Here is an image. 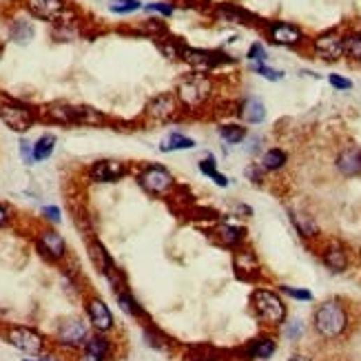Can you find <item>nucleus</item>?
I'll use <instances>...</instances> for the list:
<instances>
[{"instance_id": "26", "label": "nucleus", "mask_w": 361, "mask_h": 361, "mask_svg": "<svg viewBox=\"0 0 361 361\" xmlns=\"http://www.w3.org/2000/svg\"><path fill=\"white\" fill-rule=\"evenodd\" d=\"M200 173L202 175H206L209 179H213V182L217 184V186H222V189H226L228 184H230V179L226 177V175H222L220 171H217V162H215V158L213 156H204L202 160H200Z\"/></svg>"}, {"instance_id": "4", "label": "nucleus", "mask_w": 361, "mask_h": 361, "mask_svg": "<svg viewBox=\"0 0 361 361\" xmlns=\"http://www.w3.org/2000/svg\"><path fill=\"white\" fill-rule=\"evenodd\" d=\"M138 184L153 198H166L175 189V177L164 164L151 162L138 171Z\"/></svg>"}, {"instance_id": "30", "label": "nucleus", "mask_w": 361, "mask_h": 361, "mask_svg": "<svg viewBox=\"0 0 361 361\" xmlns=\"http://www.w3.org/2000/svg\"><path fill=\"white\" fill-rule=\"evenodd\" d=\"M115 300H118V306L122 308L124 313L133 315V317H142V315H145L142 306L133 300V295L128 293L126 288H118V290H115Z\"/></svg>"}, {"instance_id": "18", "label": "nucleus", "mask_w": 361, "mask_h": 361, "mask_svg": "<svg viewBox=\"0 0 361 361\" xmlns=\"http://www.w3.org/2000/svg\"><path fill=\"white\" fill-rule=\"evenodd\" d=\"M277 353V341L273 337H268V334H262V337H255L246 348H244V355L249 359H270Z\"/></svg>"}, {"instance_id": "19", "label": "nucleus", "mask_w": 361, "mask_h": 361, "mask_svg": "<svg viewBox=\"0 0 361 361\" xmlns=\"http://www.w3.org/2000/svg\"><path fill=\"white\" fill-rule=\"evenodd\" d=\"M321 262L326 264V268H330L332 273H344L348 268V253L339 244H328L321 253Z\"/></svg>"}, {"instance_id": "8", "label": "nucleus", "mask_w": 361, "mask_h": 361, "mask_svg": "<svg viewBox=\"0 0 361 361\" xmlns=\"http://www.w3.org/2000/svg\"><path fill=\"white\" fill-rule=\"evenodd\" d=\"M313 54L324 62H337L344 58V36L337 29H328L319 34L311 43Z\"/></svg>"}, {"instance_id": "34", "label": "nucleus", "mask_w": 361, "mask_h": 361, "mask_svg": "<svg viewBox=\"0 0 361 361\" xmlns=\"http://www.w3.org/2000/svg\"><path fill=\"white\" fill-rule=\"evenodd\" d=\"M251 69L257 73V75H262V78L270 80V82H277L283 78V71H277L273 67H266V62H257V64H251Z\"/></svg>"}, {"instance_id": "7", "label": "nucleus", "mask_w": 361, "mask_h": 361, "mask_svg": "<svg viewBox=\"0 0 361 361\" xmlns=\"http://www.w3.org/2000/svg\"><path fill=\"white\" fill-rule=\"evenodd\" d=\"M5 339L24 355H38L45 348V337L29 326H11L5 332Z\"/></svg>"}, {"instance_id": "45", "label": "nucleus", "mask_w": 361, "mask_h": 361, "mask_svg": "<svg viewBox=\"0 0 361 361\" xmlns=\"http://www.w3.org/2000/svg\"><path fill=\"white\" fill-rule=\"evenodd\" d=\"M78 361H102V359H98L96 355H91V353H84V351H82V355L78 357Z\"/></svg>"}, {"instance_id": "24", "label": "nucleus", "mask_w": 361, "mask_h": 361, "mask_svg": "<svg viewBox=\"0 0 361 361\" xmlns=\"http://www.w3.org/2000/svg\"><path fill=\"white\" fill-rule=\"evenodd\" d=\"M290 222H293L295 228H297V233H300L302 237H317V233H319L317 222H315L308 213L290 211Z\"/></svg>"}, {"instance_id": "31", "label": "nucleus", "mask_w": 361, "mask_h": 361, "mask_svg": "<svg viewBox=\"0 0 361 361\" xmlns=\"http://www.w3.org/2000/svg\"><path fill=\"white\" fill-rule=\"evenodd\" d=\"M344 56L351 60H361V31H351L344 36Z\"/></svg>"}, {"instance_id": "27", "label": "nucleus", "mask_w": 361, "mask_h": 361, "mask_svg": "<svg viewBox=\"0 0 361 361\" xmlns=\"http://www.w3.org/2000/svg\"><path fill=\"white\" fill-rule=\"evenodd\" d=\"M82 348H84V353H91L102 361H107L111 357V341L107 337H102V332L94 334V337H89Z\"/></svg>"}, {"instance_id": "12", "label": "nucleus", "mask_w": 361, "mask_h": 361, "mask_svg": "<svg viewBox=\"0 0 361 361\" xmlns=\"http://www.w3.org/2000/svg\"><path fill=\"white\" fill-rule=\"evenodd\" d=\"M27 11L38 20L60 24L67 16V3L64 0H27Z\"/></svg>"}, {"instance_id": "33", "label": "nucleus", "mask_w": 361, "mask_h": 361, "mask_svg": "<svg viewBox=\"0 0 361 361\" xmlns=\"http://www.w3.org/2000/svg\"><path fill=\"white\" fill-rule=\"evenodd\" d=\"M304 334V321L302 319H293V321H283V337H286L288 341H297L302 339Z\"/></svg>"}, {"instance_id": "39", "label": "nucleus", "mask_w": 361, "mask_h": 361, "mask_svg": "<svg viewBox=\"0 0 361 361\" xmlns=\"http://www.w3.org/2000/svg\"><path fill=\"white\" fill-rule=\"evenodd\" d=\"M20 158H22V162L24 164H34L36 160H34V145L29 140H20Z\"/></svg>"}, {"instance_id": "29", "label": "nucleus", "mask_w": 361, "mask_h": 361, "mask_svg": "<svg viewBox=\"0 0 361 361\" xmlns=\"http://www.w3.org/2000/svg\"><path fill=\"white\" fill-rule=\"evenodd\" d=\"M56 149V135L45 133L43 138H38L34 142V160L36 162H45L51 158V153Z\"/></svg>"}, {"instance_id": "20", "label": "nucleus", "mask_w": 361, "mask_h": 361, "mask_svg": "<svg viewBox=\"0 0 361 361\" xmlns=\"http://www.w3.org/2000/svg\"><path fill=\"white\" fill-rule=\"evenodd\" d=\"M337 169L341 175L353 177V175H361V149H348L341 151L337 158Z\"/></svg>"}, {"instance_id": "36", "label": "nucleus", "mask_w": 361, "mask_h": 361, "mask_svg": "<svg viewBox=\"0 0 361 361\" xmlns=\"http://www.w3.org/2000/svg\"><path fill=\"white\" fill-rule=\"evenodd\" d=\"M281 293H286L288 297L293 300H300V302H313V293L306 290V288H293V286H279Z\"/></svg>"}, {"instance_id": "43", "label": "nucleus", "mask_w": 361, "mask_h": 361, "mask_svg": "<svg viewBox=\"0 0 361 361\" xmlns=\"http://www.w3.org/2000/svg\"><path fill=\"white\" fill-rule=\"evenodd\" d=\"M7 222H9V209L5 204H0V228H3Z\"/></svg>"}, {"instance_id": "47", "label": "nucleus", "mask_w": 361, "mask_h": 361, "mask_svg": "<svg viewBox=\"0 0 361 361\" xmlns=\"http://www.w3.org/2000/svg\"><path fill=\"white\" fill-rule=\"evenodd\" d=\"M22 361H54V359H22Z\"/></svg>"}, {"instance_id": "3", "label": "nucleus", "mask_w": 361, "mask_h": 361, "mask_svg": "<svg viewBox=\"0 0 361 361\" xmlns=\"http://www.w3.org/2000/svg\"><path fill=\"white\" fill-rule=\"evenodd\" d=\"M251 304H253V313L257 321L266 328H277L286 321V315H288L286 304H283V300L275 290L257 288L251 297Z\"/></svg>"}, {"instance_id": "9", "label": "nucleus", "mask_w": 361, "mask_h": 361, "mask_svg": "<svg viewBox=\"0 0 361 361\" xmlns=\"http://www.w3.org/2000/svg\"><path fill=\"white\" fill-rule=\"evenodd\" d=\"M182 60L191 64L196 71H206V73L230 62L228 56L222 54V51H206V49H193V47L182 49Z\"/></svg>"}, {"instance_id": "15", "label": "nucleus", "mask_w": 361, "mask_h": 361, "mask_svg": "<svg viewBox=\"0 0 361 361\" xmlns=\"http://www.w3.org/2000/svg\"><path fill=\"white\" fill-rule=\"evenodd\" d=\"M38 249H40V253L45 257H49V260H62L64 253H67V244H64L62 235L56 233V230H43L40 237H38Z\"/></svg>"}, {"instance_id": "35", "label": "nucleus", "mask_w": 361, "mask_h": 361, "mask_svg": "<svg viewBox=\"0 0 361 361\" xmlns=\"http://www.w3.org/2000/svg\"><path fill=\"white\" fill-rule=\"evenodd\" d=\"M246 58L251 60V64H257V62H266L268 60V51L262 43H253L246 51Z\"/></svg>"}, {"instance_id": "23", "label": "nucleus", "mask_w": 361, "mask_h": 361, "mask_svg": "<svg viewBox=\"0 0 361 361\" xmlns=\"http://www.w3.org/2000/svg\"><path fill=\"white\" fill-rule=\"evenodd\" d=\"M196 147V140L179 133V131H173L166 135L162 142H160V151L162 153H175V151H186V149H193Z\"/></svg>"}, {"instance_id": "13", "label": "nucleus", "mask_w": 361, "mask_h": 361, "mask_svg": "<svg viewBox=\"0 0 361 361\" xmlns=\"http://www.w3.org/2000/svg\"><path fill=\"white\" fill-rule=\"evenodd\" d=\"M89 339V330L87 324L80 317H71L67 321H62L58 328V341L67 348H80Z\"/></svg>"}, {"instance_id": "2", "label": "nucleus", "mask_w": 361, "mask_h": 361, "mask_svg": "<svg viewBox=\"0 0 361 361\" xmlns=\"http://www.w3.org/2000/svg\"><path fill=\"white\" fill-rule=\"evenodd\" d=\"M313 326L317 330L319 337L324 339H337L348 328V313L341 302L328 300L324 304H319L313 313Z\"/></svg>"}, {"instance_id": "11", "label": "nucleus", "mask_w": 361, "mask_h": 361, "mask_svg": "<svg viewBox=\"0 0 361 361\" xmlns=\"http://www.w3.org/2000/svg\"><path fill=\"white\" fill-rule=\"evenodd\" d=\"M177 109H179V102H177V96L175 94H158L156 98L149 100V105L145 109V115L156 124H164L173 120L177 115Z\"/></svg>"}, {"instance_id": "17", "label": "nucleus", "mask_w": 361, "mask_h": 361, "mask_svg": "<svg viewBox=\"0 0 361 361\" xmlns=\"http://www.w3.org/2000/svg\"><path fill=\"white\" fill-rule=\"evenodd\" d=\"M47 120L56 122V124H64V126H71V124H80V115H78V107H71V105H62V102H56V105H49L47 111Z\"/></svg>"}, {"instance_id": "28", "label": "nucleus", "mask_w": 361, "mask_h": 361, "mask_svg": "<svg viewBox=\"0 0 361 361\" xmlns=\"http://www.w3.org/2000/svg\"><path fill=\"white\" fill-rule=\"evenodd\" d=\"M217 133H220V138L226 142V145H242L244 140L249 138V131L244 128L242 124H222L220 128H217Z\"/></svg>"}, {"instance_id": "44", "label": "nucleus", "mask_w": 361, "mask_h": 361, "mask_svg": "<svg viewBox=\"0 0 361 361\" xmlns=\"http://www.w3.org/2000/svg\"><path fill=\"white\" fill-rule=\"evenodd\" d=\"M257 145H260V140H257V138H251L246 151H249V153H257V151H260V147H257Z\"/></svg>"}, {"instance_id": "32", "label": "nucleus", "mask_w": 361, "mask_h": 361, "mask_svg": "<svg viewBox=\"0 0 361 361\" xmlns=\"http://www.w3.org/2000/svg\"><path fill=\"white\" fill-rule=\"evenodd\" d=\"M142 7L140 0H109V9L113 14H133Z\"/></svg>"}, {"instance_id": "42", "label": "nucleus", "mask_w": 361, "mask_h": 361, "mask_svg": "<svg viewBox=\"0 0 361 361\" xmlns=\"http://www.w3.org/2000/svg\"><path fill=\"white\" fill-rule=\"evenodd\" d=\"M43 215L54 224L60 222V209H58V206H43Z\"/></svg>"}, {"instance_id": "41", "label": "nucleus", "mask_w": 361, "mask_h": 361, "mask_svg": "<svg viewBox=\"0 0 361 361\" xmlns=\"http://www.w3.org/2000/svg\"><path fill=\"white\" fill-rule=\"evenodd\" d=\"M147 11H156V14H162V16H171L175 7L171 3H151V5H147Z\"/></svg>"}, {"instance_id": "37", "label": "nucleus", "mask_w": 361, "mask_h": 361, "mask_svg": "<svg viewBox=\"0 0 361 361\" xmlns=\"http://www.w3.org/2000/svg\"><path fill=\"white\" fill-rule=\"evenodd\" d=\"M142 29H145L149 36H153V38H158V36H164L166 34V27L162 24V20H158V18H153V20H145L142 22Z\"/></svg>"}, {"instance_id": "10", "label": "nucleus", "mask_w": 361, "mask_h": 361, "mask_svg": "<svg viewBox=\"0 0 361 361\" xmlns=\"http://www.w3.org/2000/svg\"><path fill=\"white\" fill-rule=\"evenodd\" d=\"M128 166L120 160H98L87 169V175L96 184H113L126 177Z\"/></svg>"}, {"instance_id": "14", "label": "nucleus", "mask_w": 361, "mask_h": 361, "mask_svg": "<svg viewBox=\"0 0 361 361\" xmlns=\"http://www.w3.org/2000/svg\"><path fill=\"white\" fill-rule=\"evenodd\" d=\"M87 315L98 332H109L113 328V315L109 311V306L98 297L87 300Z\"/></svg>"}, {"instance_id": "38", "label": "nucleus", "mask_w": 361, "mask_h": 361, "mask_svg": "<svg viewBox=\"0 0 361 361\" xmlns=\"http://www.w3.org/2000/svg\"><path fill=\"white\" fill-rule=\"evenodd\" d=\"M328 82H330L332 89H337V91H348V89H353V82L348 78H344V75H339V73H330Z\"/></svg>"}, {"instance_id": "25", "label": "nucleus", "mask_w": 361, "mask_h": 361, "mask_svg": "<svg viewBox=\"0 0 361 361\" xmlns=\"http://www.w3.org/2000/svg\"><path fill=\"white\" fill-rule=\"evenodd\" d=\"M36 36V29L29 20H14L9 27V38L14 40L16 45H29Z\"/></svg>"}, {"instance_id": "5", "label": "nucleus", "mask_w": 361, "mask_h": 361, "mask_svg": "<svg viewBox=\"0 0 361 361\" xmlns=\"http://www.w3.org/2000/svg\"><path fill=\"white\" fill-rule=\"evenodd\" d=\"M0 120L7 124V128L16 133H24L29 131V128L36 124L38 115L31 107L22 105V102H16V100H7L0 105Z\"/></svg>"}, {"instance_id": "46", "label": "nucleus", "mask_w": 361, "mask_h": 361, "mask_svg": "<svg viewBox=\"0 0 361 361\" xmlns=\"http://www.w3.org/2000/svg\"><path fill=\"white\" fill-rule=\"evenodd\" d=\"M288 361H313V359H308V357H304V355H293Z\"/></svg>"}, {"instance_id": "16", "label": "nucleus", "mask_w": 361, "mask_h": 361, "mask_svg": "<svg viewBox=\"0 0 361 361\" xmlns=\"http://www.w3.org/2000/svg\"><path fill=\"white\" fill-rule=\"evenodd\" d=\"M237 118L246 124H262L266 120V107L260 98H244L237 107Z\"/></svg>"}, {"instance_id": "40", "label": "nucleus", "mask_w": 361, "mask_h": 361, "mask_svg": "<svg viewBox=\"0 0 361 361\" xmlns=\"http://www.w3.org/2000/svg\"><path fill=\"white\" fill-rule=\"evenodd\" d=\"M264 175H266V171L262 169L260 164H251L249 169H246V177L251 179L253 184H262L264 182Z\"/></svg>"}, {"instance_id": "1", "label": "nucleus", "mask_w": 361, "mask_h": 361, "mask_svg": "<svg viewBox=\"0 0 361 361\" xmlns=\"http://www.w3.org/2000/svg\"><path fill=\"white\" fill-rule=\"evenodd\" d=\"M213 80L206 71H191L182 75L175 87V96L179 107H184L189 111H200L206 107V102L213 98Z\"/></svg>"}, {"instance_id": "22", "label": "nucleus", "mask_w": 361, "mask_h": 361, "mask_svg": "<svg viewBox=\"0 0 361 361\" xmlns=\"http://www.w3.org/2000/svg\"><path fill=\"white\" fill-rule=\"evenodd\" d=\"M286 164H288V153L283 151V149H279V147H273V149L264 151V156L260 160V166L266 173H277Z\"/></svg>"}, {"instance_id": "6", "label": "nucleus", "mask_w": 361, "mask_h": 361, "mask_svg": "<svg viewBox=\"0 0 361 361\" xmlns=\"http://www.w3.org/2000/svg\"><path fill=\"white\" fill-rule=\"evenodd\" d=\"M266 38L273 45L277 47H288V49H295V47H302L306 43V34L297 27V24L293 22H268L266 27Z\"/></svg>"}, {"instance_id": "48", "label": "nucleus", "mask_w": 361, "mask_h": 361, "mask_svg": "<svg viewBox=\"0 0 361 361\" xmlns=\"http://www.w3.org/2000/svg\"><path fill=\"white\" fill-rule=\"evenodd\" d=\"M359 64H361V60H359Z\"/></svg>"}, {"instance_id": "21", "label": "nucleus", "mask_w": 361, "mask_h": 361, "mask_svg": "<svg viewBox=\"0 0 361 361\" xmlns=\"http://www.w3.org/2000/svg\"><path fill=\"white\" fill-rule=\"evenodd\" d=\"M215 235L220 237V242L224 244V246L228 249H240L244 244V235H246V230H244L242 226H235V224H220L215 230Z\"/></svg>"}]
</instances>
